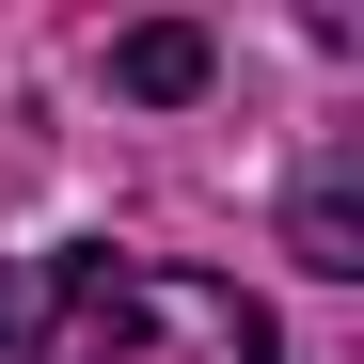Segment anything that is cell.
Returning a JSON list of instances; mask_svg holds the SVG:
<instances>
[{"label": "cell", "mask_w": 364, "mask_h": 364, "mask_svg": "<svg viewBox=\"0 0 364 364\" xmlns=\"http://www.w3.org/2000/svg\"><path fill=\"white\" fill-rule=\"evenodd\" d=\"M16 364H285L269 301L174 254H32L0 285Z\"/></svg>", "instance_id": "cell-1"}, {"label": "cell", "mask_w": 364, "mask_h": 364, "mask_svg": "<svg viewBox=\"0 0 364 364\" xmlns=\"http://www.w3.org/2000/svg\"><path fill=\"white\" fill-rule=\"evenodd\" d=\"M111 80L159 95V111H174V95H206V32H191V16H143L127 48H111Z\"/></svg>", "instance_id": "cell-2"}, {"label": "cell", "mask_w": 364, "mask_h": 364, "mask_svg": "<svg viewBox=\"0 0 364 364\" xmlns=\"http://www.w3.org/2000/svg\"><path fill=\"white\" fill-rule=\"evenodd\" d=\"M285 254L301 269H364V191H348V174H317V191L285 206Z\"/></svg>", "instance_id": "cell-3"}]
</instances>
